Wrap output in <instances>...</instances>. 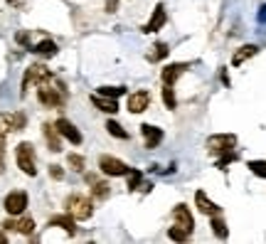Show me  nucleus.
<instances>
[{
    "label": "nucleus",
    "mask_w": 266,
    "mask_h": 244,
    "mask_svg": "<svg viewBox=\"0 0 266 244\" xmlns=\"http://www.w3.org/2000/svg\"><path fill=\"white\" fill-rule=\"evenodd\" d=\"M140 131H143V136H145V148H155V146L163 141V131L155 128V126H150V123H143Z\"/></svg>",
    "instance_id": "obj_18"
},
{
    "label": "nucleus",
    "mask_w": 266,
    "mask_h": 244,
    "mask_svg": "<svg viewBox=\"0 0 266 244\" xmlns=\"http://www.w3.org/2000/svg\"><path fill=\"white\" fill-rule=\"evenodd\" d=\"M91 104L99 109V111H104V114H116L119 111V104H116V99H111V96H101V94H91Z\"/></svg>",
    "instance_id": "obj_17"
},
{
    "label": "nucleus",
    "mask_w": 266,
    "mask_h": 244,
    "mask_svg": "<svg viewBox=\"0 0 266 244\" xmlns=\"http://www.w3.org/2000/svg\"><path fill=\"white\" fill-rule=\"evenodd\" d=\"M168 52H170V50H168V45H165V42H158V45H155V47H153V52H150V55H148V62H158V60H165V57H168Z\"/></svg>",
    "instance_id": "obj_25"
},
{
    "label": "nucleus",
    "mask_w": 266,
    "mask_h": 244,
    "mask_svg": "<svg viewBox=\"0 0 266 244\" xmlns=\"http://www.w3.org/2000/svg\"><path fill=\"white\" fill-rule=\"evenodd\" d=\"M50 175H52L55 180H62V178H65V170H62V165H50Z\"/></svg>",
    "instance_id": "obj_33"
},
{
    "label": "nucleus",
    "mask_w": 266,
    "mask_h": 244,
    "mask_svg": "<svg viewBox=\"0 0 266 244\" xmlns=\"http://www.w3.org/2000/svg\"><path fill=\"white\" fill-rule=\"evenodd\" d=\"M55 126H57V131L62 133V138H66L69 143H74V146H79V143H81V133H79V128H76L71 121H66V119H57Z\"/></svg>",
    "instance_id": "obj_8"
},
{
    "label": "nucleus",
    "mask_w": 266,
    "mask_h": 244,
    "mask_svg": "<svg viewBox=\"0 0 266 244\" xmlns=\"http://www.w3.org/2000/svg\"><path fill=\"white\" fill-rule=\"evenodd\" d=\"M173 220H175V225H180V227L188 230V232L195 230V220H193V212L188 210V205H178V207L173 210Z\"/></svg>",
    "instance_id": "obj_10"
},
{
    "label": "nucleus",
    "mask_w": 266,
    "mask_h": 244,
    "mask_svg": "<svg viewBox=\"0 0 266 244\" xmlns=\"http://www.w3.org/2000/svg\"><path fill=\"white\" fill-rule=\"evenodd\" d=\"M209 220H212V232H214L219 240H227V237H229V230H227L224 220H222V217H217V215H212Z\"/></svg>",
    "instance_id": "obj_23"
},
{
    "label": "nucleus",
    "mask_w": 266,
    "mask_h": 244,
    "mask_svg": "<svg viewBox=\"0 0 266 244\" xmlns=\"http://www.w3.org/2000/svg\"><path fill=\"white\" fill-rule=\"evenodd\" d=\"M119 7V0H106V12H116Z\"/></svg>",
    "instance_id": "obj_36"
},
{
    "label": "nucleus",
    "mask_w": 266,
    "mask_h": 244,
    "mask_svg": "<svg viewBox=\"0 0 266 244\" xmlns=\"http://www.w3.org/2000/svg\"><path fill=\"white\" fill-rule=\"evenodd\" d=\"M15 40H17L20 45H27V42H30V35H27V32H17V37H15Z\"/></svg>",
    "instance_id": "obj_35"
},
{
    "label": "nucleus",
    "mask_w": 266,
    "mask_h": 244,
    "mask_svg": "<svg viewBox=\"0 0 266 244\" xmlns=\"http://www.w3.org/2000/svg\"><path fill=\"white\" fill-rule=\"evenodd\" d=\"M66 163H69V168H74L76 173H81V170H84V158H81V156H76V153H69Z\"/></svg>",
    "instance_id": "obj_31"
},
{
    "label": "nucleus",
    "mask_w": 266,
    "mask_h": 244,
    "mask_svg": "<svg viewBox=\"0 0 266 244\" xmlns=\"http://www.w3.org/2000/svg\"><path fill=\"white\" fill-rule=\"evenodd\" d=\"M188 69V64H183V62H175V64H168L163 72H160V77H163V84H175L178 79H180V74Z\"/></svg>",
    "instance_id": "obj_15"
},
{
    "label": "nucleus",
    "mask_w": 266,
    "mask_h": 244,
    "mask_svg": "<svg viewBox=\"0 0 266 244\" xmlns=\"http://www.w3.org/2000/svg\"><path fill=\"white\" fill-rule=\"evenodd\" d=\"M148 104H150V94H148L145 89L133 91L131 96H129V111H131V114H143V111L148 109Z\"/></svg>",
    "instance_id": "obj_9"
},
{
    "label": "nucleus",
    "mask_w": 266,
    "mask_h": 244,
    "mask_svg": "<svg viewBox=\"0 0 266 244\" xmlns=\"http://www.w3.org/2000/svg\"><path fill=\"white\" fill-rule=\"evenodd\" d=\"M99 94L101 96H111V99H119L121 94H126L124 86H99Z\"/></svg>",
    "instance_id": "obj_28"
},
{
    "label": "nucleus",
    "mask_w": 266,
    "mask_h": 244,
    "mask_svg": "<svg viewBox=\"0 0 266 244\" xmlns=\"http://www.w3.org/2000/svg\"><path fill=\"white\" fill-rule=\"evenodd\" d=\"M168 237H170L173 242H188L190 232H188V230H183L180 225H175V227H170V230H168Z\"/></svg>",
    "instance_id": "obj_27"
},
{
    "label": "nucleus",
    "mask_w": 266,
    "mask_h": 244,
    "mask_svg": "<svg viewBox=\"0 0 266 244\" xmlns=\"http://www.w3.org/2000/svg\"><path fill=\"white\" fill-rule=\"evenodd\" d=\"M65 207L69 215H74V220H89L94 215V202L89 197H84V195H76V192L66 197Z\"/></svg>",
    "instance_id": "obj_2"
},
{
    "label": "nucleus",
    "mask_w": 266,
    "mask_h": 244,
    "mask_svg": "<svg viewBox=\"0 0 266 244\" xmlns=\"http://www.w3.org/2000/svg\"><path fill=\"white\" fill-rule=\"evenodd\" d=\"M195 205H198V210L202 215H207V217H212V215H219V205H214L202 190L195 192Z\"/></svg>",
    "instance_id": "obj_14"
},
{
    "label": "nucleus",
    "mask_w": 266,
    "mask_h": 244,
    "mask_svg": "<svg viewBox=\"0 0 266 244\" xmlns=\"http://www.w3.org/2000/svg\"><path fill=\"white\" fill-rule=\"evenodd\" d=\"M25 207H27V192L17 190V192H10V195L5 197V210H7V215H22Z\"/></svg>",
    "instance_id": "obj_7"
},
{
    "label": "nucleus",
    "mask_w": 266,
    "mask_h": 244,
    "mask_svg": "<svg viewBox=\"0 0 266 244\" xmlns=\"http://www.w3.org/2000/svg\"><path fill=\"white\" fill-rule=\"evenodd\" d=\"M50 227H62V230H65V232H66V235H71V237L76 235V225H74V215H69V212H66V215H55V217L50 220Z\"/></svg>",
    "instance_id": "obj_16"
},
{
    "label": "nucleus",
    "mask_w": 266,
    "mask_h": 244,
    "mask_svg": "<svg viewBox=\"0 0 266 244\" xmlns=\"http://www.w3.org/2000/svg\"><path fill=\"white\" fill-rule=\"evenodd\" d=\"M163 104H165L168 109H175V106H178V99H175L173 84H165V86H163Z\"/></svg>",
    "instance_id": "obj_26"
},
{
    "label": "nucleus",
    "mask_w": 266,
    "mask_h": 244,
    "mask_svg": "<svg viewBox=\"0 0 266 244\" xmlns=\"http://www.w3.org/2000/svg\"><path fill=\"white\" fill-rule=\"evenodd\" d=\"M165 25V7L163 5H155V10H153V17L143 25V32L145 35H150V32H158L160 27Z\"/></svg>",
    "instance_id": "obj_13"
},
{
    "label": "nucleus",
    "mask_w": 266,
    "mask_h": 244,
    "mask_svg": "<svg viewBox=\"0 0 266 244\" xmlns=\"http://www.w3.org/2000/svg\"><path fill=\"white\" fill-rule=\"evenodd\" d=\"M42 133H45V141H47L50 151L60 153V151H62V133L57 131V126H52V123H45V126H42Z\"/></svg>",
    "instance_id": "obj_11"
},
{
    "label": "nucleus",
    "mask_w": 266,
    "mask_h": 244,
    "mask_svg": "<svg viewBox=\"0 0 266 244\" xmlns=\"http://www.w3.org/2000/svg\"><path fill=\"white\" fill-rule=\"evenodd\" d=\"M234 146H237L234 133H217V136L207 138V151L209 153H224V151H232Z\"/></svg>",
    "instance_id": "obj_6"
},
{
    "label": "nucleus",
    "mask_w": 266,
    "mask_h": 244,
    "mask_svg": "<svg viewBox=\"0 0 266 244\" xmlns=\"http://www.w3.org/2000/svg\"><path fill=\"white\" fill-rule=\"evenodd\" d=\"M140 180H143L140 170H129V190H138V187H140Z\"/></svg>",
    "instance_id": "obj_32"
},
{
    "label": "nucleus",
    "mask_w": 266,
    "mask_h": 244,
    "mask_svg": "<svg viewBox=\"0 0 266 244\" xmlns=\"http://www.w3.org/2000/svg\"><path fill=\"white\" fill-rule=\"evenodd\" d=\"M257 52H259V47H257V45H244V47H239V50L234 52L232 64H234V67H239V64H244L247 60H252Z\"/></svg>",
    "instance_id": "obj_20"
},
{
    "label": "nucleus",
    "mask_w": 266,
    "mask_h": 244,
    "mask_svg": "<svg viewBox=\"0 0 266 244\" xmlns=\"http://www.w3.org/2000/svg\"><path fill=\"white\" fill-rule=\"evenodd\" d=\"M99 168H101L104 175H114V178L129 175V170H131L124 161H119V158H114V156H101V158H99Z\"/></svg>",
    "instance_id": "obj_5"
},
{
    "label": "nucleus",
    "mask_w": 266,
    "mask_h": 244,
    "mask_svg": "<svg viewBox=\"0 0 266 244\" xmlns=\"http://www.w3.org/2000/svg\"><path fill=\"white\" fill-rule=\"evenodd\" d=\"M5 170V143H2V138H0V173Z\"/></svg>",
    "instance_id": "obj_34"
},
{
    "label": "nucleus",
    "mask_w": 266,
    "mask_h": 244,
    "mask_svg": "<svg viewBox=\"0 0 266 244\" xmlns=\"http://www.w3.org/2000/svg\"><path fill=\"white\" fill-rule=\"evenodd\" d=\"M15 161H17V165H20V170H22L25 175H30V178L37 175V168H35V148H32V143L22 141V143L15 148Z\"/></svg>",
    "instance_id": "obj_3"
},
{
    "label": "nucleus",
    "mask_w": 266,
    "mask_h": 244,
    "mask_svg": "<svg viewBox=\"0 0 266 244\" xmlns=\"http://www.w3.org/2000/svg\"><path fill=\"white\" fill-rule=\"evenodd\" d=\"M237 158H239V156H237L234 151H224V153H219V161H217V168H222V170H224V168H227L229 163H234Z\"/></svg>",
    "instance_id": "obj_29"
},
{
    "label": "nucleus",
    "mask_w": 266,
    "mask_h": 244,
    "mask_svg": "<svg viewBox=\"0 0 266 244\" xmlns=\"http://www.w3.org/2000/svg\"><path fill=\"white\" fill-rule=\"evenodd\" d=\"M5 230H15V232H20V235H32L35 232V220L32 217H20V220H7L5 225H2Z\"/></svg>",
    "instance_id": "obj_12"
},
{
    "label": "nucleus",
    "mask_w": 266,
    "mask_h": 244,
    "mask_svg": "<svg viewBox=\"0 0 266 244\" xmlns=\"http://www.w3.org/2000/svg\"><path fill=\"white\" fill-rule=\"evenodd\" d=\"M106 131H109L111 136L121 138V141H126V138H129V131H126V128H124L119 121H114V119H109V121H106Z\"/></svg>",
    "instance_id": "obj_24"
},
{
    "label": "nucleus",
    "mask_w": 266,
    "mask_h": 244,
    "mask_svg": "<svg viewBox=\"0 0 266 244\" xmlns=\"http://www.w3.org/2000/svg\"><path fill=\"white\" fill-rule=\"evenodd\" d=\"M5 242H7V237H5V235L0 232V244H5Z\"/></svg>",
    "instance_id": "obj_37"
},
{
    "label": "nucleus",
    "mask_w": 266,
    "mask_h": 244,
    "mask_svg": "<svg viewBox=\"0 0 266 244\" xmlns=\"http://www.w3.org/2000/svg\"><path fill=\"white\" fill-rule=\"evenodd\" d=\"M2 123L7 126V131H22L27 119H25V114L15 111V114H2Z\"/></svg>",
    "instance_id": "obj_19"
},
{
    "label": "nucleus",
    "mask_w": 266,
    "mask_h": 244,
    "mask_svg": "<svg viewBox=\"0 0 266 244\" xmlns=\"http://www.w3.org/2000/svg\"><path fill=\"white\" fill-rule=\"evenodd\" d=\"M109 195H111L109 183H104V180H99V178L91 183V197H94V200H106Z\"/></svg>",
    "instance_id": "obj_22"
},
{
    "label": "nucleus",
    "mask_w": 266,
    "mask_h": 244,
    "mask_svg": "<svg viewBox=\"0 0 266 244\" xmlns=\"http://www.w3.org/2000/svg\"><path fill=\"white\" fill-rule=\"evenodd\" d=\"M32 52L40 55V57H55V55H57V42H55V40H42L40 45L32 47Z\"/></svg>",
    "instance_id": "obj_21"
},
{
    "label": "nucleus",
    "mask_w": 266,
    "mask_h": 244,
    "mask_svg": "<svg viewBox=\"0 0 266 244\" xmlns=\"http://www.w3.org/2000/svg\"><path fill=\"white\" fill-rule=\"evenodd\" d=\"M249 170L266 180V161H249Z\"/></svg>",
    "instance_id": "obj_30"
},
{
    "label": "nucleus",
    "mask_w": 266,
    "mask_h": 244,
    "mask_svg": "<svg viewBox=\"0 0 266 244\" xmlns=\"http://www.w3.org/2000/svg\"><path fill=\"white\" fill-rule=\"evenodd\" d=\"M37 99H40V104H45L47 109H60L66 99V89L55 79V77H50V79H45V81L40 84Z\"/></svg>",
    "instance_id": "obj_1"
},
{
    "label": "nucleus",
    "mask_w": 266,
    "mask_h": 244,
    "mask_svg": "<svg viewBox=\"0 0 266 244\" xmlns=\"http://www.w3.org/2000/svg\"><path fill=\"white\" fill-rule=\"evenodd\" d=\"M52 77V72L45 67V64H32V67H27V72H25V79H22V94H27V89L32 86V84H42L45 79H50Z\"/></svg>",
    "instance_id": "obj_4"
}]
</instances>
